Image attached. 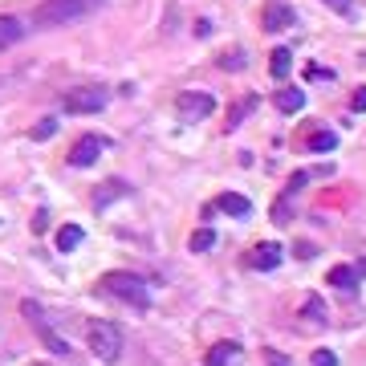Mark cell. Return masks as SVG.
<instances>
[{
	"label": "cell",
	"mask_w": 366,
	"mask_h": 366,
	"mask_svg": "<svg viewBox=\"0 0 366 366\" xmlns=\"http://www.w3.org/2000/svg\"><path fill=\"white\" fill-rule=\"evenodd\" d=\"M102 0H45L37 8V25L41 29H61V25H74L82 17H90Z\"/></svg>",
	"instance_id": "6da1fadb"
},
{
	"label": "cell",
	"mask_w": 366,
	"mask_h": 366,
	"mask_svg": "<svg viewBox=\"0 0 366 366\" xmlns=\"http://www.w3.org/2000/svg\"><path fill=\"white\" fill-rule=\"evenodd\" d=\"M86 342H90V350L102 358V363H118L122 358V330L114 325V321H90L86 325Z\"/></svg>",
	"instance_id": "7a4b0ae2"
},
{
	"label": "cell",
	"mask_w": 366,
	"mask_h": 366,
	"mask_svg": "<svg viewBox=\"0 0 366 366\" xmlns=\"http://www.w3.org/2000/svg\"><path fill=\"white\" fill-rule=\"evenodd\" d=\"M102 289L110 293V297H118V301H127V305H147L151 301V289H147V281L135 273H106L102 277Z\"/></svg>",
	"instance_id": "3957f363"
},
{
	"label": "cell",
	"mask_w": 366,
	"mask_h": 366,
	"mask_svg": "<svg viewBox=\"0 0 366 366\" xmlns=\"http://www.w3.org/2000/svg\"><path fill=\"white\" fill-rule=\"evenodd\" d=\"M175 110H180L187 122H195V118H208L212 110H216V98L212 94H200V90H187L175 98Z\"/></svg>",
	"instance_id": "277c9868"
},
{
	"label": "cell",
	"mask_w": 366,
	"mask_h": 366,
	"mask_svg": "<svg viewBox=\"0 0 366 366\" xmlns=\"http://www.w3.org/2000/svg\"><path fill=\"white\" fill-rule=\"evenodd\" d=\"M61 106H65V114H98L106 106V94L102 90H69L61 98Z\"/></svg>",
	"instance_id": "5b68a950"
},
{
	"label": "cell",
	"mask_w": 366,
	"mask_h": 366,
	"mask_svg": "<svg viewBox=\"0 0 366 366\" xmlns=\"http://www.w3.org/2000/svg\"><path fill=\"white\" fill-rule=\"evenodd\" d=\"M297 21V12L285 4V0H269L265 8H261V29L265 33H281V29H289Z\"/></svg>",
	"instance_id": "8992f818"
},
{
	"label": "cell",
	"mask_w": 366,
	"mask_h": 366,
	"mask_svg": "<svg viewBox=\"0 0 366 366\" xmlns=\"http://www.w3.org/2000/svg\"><path fill=\"white\" fill-rule=\"evenodd\" d=\"M98 155H102V138H78L74 142V151H69V167H90V163H98Z\"/></svg>",
	"instance_id": "52a82bcc"
},
{
	"label": "cell",
	"mask_w": 366,
	"mask_h": 366,
	"mask_svg": "<svg viewBox=\"0 0 366 366\" xmlns=\"http://www.w3.org/2000/svg\"><path fill=\"white\" fill-rule=\"evenodd\" d=\"M281 244H273V240H265V244H257L252 248V269H261V273H269V269H277L281 265Z\"/></svg>",
	"instance_id": "ba28073f"
},
{
	"label": "cell",
	"mask_w": 366,
	"mask_h": 366,
	"mask_svg": "<svg viewBox=\"0 0 366 366\" xmlns=\"http://www.w3.org/2000/svg\"><path fill=\"white\" fill-rule=\"evenodd\" d=\"M252 106H257V98H252V94H244L240 102H232V110H228V122H224V131H240V127H244V118L252 114Z\"/></svg>",
	"instance_id": "9c48e42d"
},
{
	"label": "cell",
	"mask_w": 366,
	"mask_h": 366,
	"mask_svg": "<svg viewBox=\"0 0 366 366\" xmlns=\"http://www.w3.org/2000/svg\"><path fill=\"white\" fill-rule=\"evenodd\" d=\"M220 212L244 220V216H252V200H244V195H236V191H224V195H220Z\"/></svg>",
	"instance_id": "30bf717a"
},
{
	"label": "cell",
	"mask_w": 366,
	"mask_h": 366,
	"mask_svg": "<svg viewBox=\"0 0 366 366\" xmlns=\"http://www.w3.org/2000/svg\"><path fill=\"white\" fill-rule=\"evenodd\" d=\"M325 281H330L334 289H358V269H354V265H334V269L325 273Z\"/></svg>",
	"instance_id": "8fae6325"
},
{
	"label": "cell",
	"mask_w": 366,
	"mask_h": 366,
	"mask_svg": "<svg viewBox=\"0 0 366 366\" xmlns=\"http://www.w3.org/2000/svg\"><path fill=\"white\" fill-rule=\"evenodd\" d=\"M236 358H240V346L236 342H216L208 350V366H232Z\"/></svg>",
	"instance_id": "7c38bea8"
},
{
	"label": "cell",
	"mask_w": 366,
	"mask_h": 366,
	"mask_svg": "<svg viewBox=\"0 0 366 366\" xmlns=\"http://www.w3.org/2000/svg\"><path fill=\"white\" fill-rule=\"evenodd\" d=\"M21 37H25V25L17 17H0V49H12Z\"/></svg>",
	"instance_id": "4fadbf2b"
},
{
	"label": "cell",
	"mask_w": 366,
	"mask_h": 366,
	"mask_svg": "<svg viewBox=\"0 0 366 366\" xmlns=\"http://www.w3.org/2000/svg\"><path fill=\"white\" fill-rule=\"evenodd\" d=\"M82 240H86V232L78 224H65V228H57V252H74Z\"/></svg>",
	"instance_id": "5bb4252c"
},
{
	"label": "cell",
	"mask_w": 366,
	"mask_h": 366,
	"mask_svg": "<svg viewBox=\"0 0 366 366\" xmlns=\"http://www.w3.org/2000/svg\"><path fill=\"white\" fill-rule=\"evenodd\" d=\"M277 106H281L285 114H297V110L305 106V90H289V86H285V90L277 94Z\"/></svg>",
	"instance_id": "9a60e30c"
},
{
	"label": "cell",
	"mask_w": 366,
	"mask_h": 366,
	"mask_svg": "<svg viewBox=\"0 0 366 366\" xmlns=\"http://www.w3.org/2000/svg\"><path fill=\"white\" fill-rule=\"evenodd\" d=\"M289 69H293V53H289V49H273V53H269V74H273V78H285Z\"/></svg>",
	"instance_id": "2e32d148"
},
{
	"label": "cell",
	"mask_w": 366,
	"mask_h": 366,
	"mask_svg": "<svg viewBox=\"0 0 366 366\" xmlns=\"http://www.w3.org/2000/svg\"><path fill=\"white\" fill-rule=\"evenodd\" d=\"M301 318L305 321H325V301H318V297H305V305H301Z\"/></svg>",
	"instance_id": "e0dca14e"
},
{
	"label": "cell",
	"mask_w": 366,
	"mask_h": 366,
	"mask_svg": "<svg viewBox=\"0 0 366 366\" xmlns=\"http://www.w3.org/2000/svg\"><path fill=\"white\" fill-rule=\"evenodd\" d=\"M338 147V135L334 131H314L310 135V151H334Z\"/></svg>",
	"instance_id": "ac0fdd59"
},
{
	"label": "cell",
	"mask_w": 366,
	"mask_h": 366,
	"mask_svg": "<svg viewBox=\"0 0 366 366\" xmlns=\"http://www.w3.org/2000/svg\"><path fill=\"white\" fill-rule=\"evenodd\" d=\"M212 244H216V232L212 228H200L195 236H191V252H208Z\"/></svg>",
	"instance_id": "d6986e66"
},
{
	"label": "cell",
	"mask_w": 366,
	"mask_h": 366,
	"mask_svg": "<svg viewBox=\"0 0 366 366\" xmlns=\"http://www.w3.org/2000/svg\"><path fill=\"white\" fill-rule=\"evenodd\" d=\"M57 135V118H41L33 131H29V138H37V142H45V138H53Z\"/></svg>",
	"instance_id": "ffe728a7"
},
{
	"label": "cell",
	"mask_w": 366,
	"mask_h": 366,
	"mask_svg": "<svg viewBox=\"0 0 366 366\" xmlns=\"http://www.w3.org/2000/svg\"><path fill=\"white\" fill-rule=\"evenodd\" d=\"M220 65H224V69H244V53H240V49H232L228 57H220Z\"/></svg>",
	"instance_id": "44dd1931"
},
{
	"label": "cell",
	"mask_w": 366,
	"mask_h": 366,
	"mask_svg": "<svg viewBox=\"0 0 366 366\" xmlns=\"http://www.w3.org/2000/svg\"><path fill=\"white\" fill-rule=\"evenodd\" d=\"M350 110H358V114H366V86L358 94H354V98H350Z\"/></svg>",
	"instance_id": "7402d4cb"
},
{
	"label": "cell",
	"mask_w": 366,
	"mask_h": 366,
	"mask_svg": "<svg viewBox=\"0 0 366 366\" xmlns=\"http://www.w3.org/2000/svg\"><path fill=\"white\" fill-rule=\"evenodd\" d=\"M314 366H338V358H334L330 350H318V354H314Z\"/></svg>",
	"instance_id": "603a6c76"
},
{
	"label": "cell",
	"mask_w": 366,
	"mask_h": 366,
	"mask_svg": "<svg viewBox=\"0 0 366 366\" xmlns=\"http://www.w3.org/2000/svg\"><path fill=\"white\" fill-rule=\"evenodd\" d=\"M45 228H49V212H45V208H41V212L33 216V232H45Z\"/></svg>",
	"instance_id": "cb8c5ba5"
},
{
	"label": "cell",
	"mask_w": 366,
	"mask_h": 366,
	"mask_svg": "<svg viewBox=\"0 0 366 366\" xmlns=\"http://www.w3.org/2000/svg\"><path fill=\"white\" fill-rule=\"evenodd\" d=\"M310 180V175H305V171H297V175H293V180H289V191H301V183Z\"/></svg>",
	"instance_id": "d4e9b609"
},
{
	"label": "cell",
	"mask_w": 366,
	"mask_h": 366,
	"mask_svg": "<svg viewBox=\"0 0 366 366\" xmlns=\"http://www.w3.org/2000/svg\"><path fill=\"white\" fill-rule=\"evenodd\" d=\"M325 4H330V8H338V12H346V8H350V0H325Z\"/></svg>",
	"instance_id": "484cf974"
},
{
	"label": "cell",
	"mask_w": 366,
	"mask_h": 366,
	"mask_svg": "<svg viewBox=\"0 0 366 366\" xmlns=\"http://www.w3.org/2000/svg\"><path fill=\"white\" fill-rule=\"evenodd\" d=\"M269 366H289V358H281V354H269Z\"/></svg>",
	"instance_id": "4316f807"
},
{
	"label": "cell",
	"mask_w": 366,
	"mask_h": 366,
	"mask_svg": "<svg viewBox=\"0 0 366 366\" xmlns=\"http://www.w3.org/2000/svg\"><path fill=\"white\" fill-rule=\"evenodd\" d=\"M354 269H358V277H366V261H358V265H354Z\"/></svg>",
	"instance_id": "83f0119b"
}]
</instances>
